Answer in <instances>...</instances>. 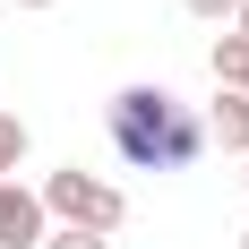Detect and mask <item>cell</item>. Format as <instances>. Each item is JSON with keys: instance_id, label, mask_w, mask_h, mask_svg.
Wrapping results in <instances>:
<instances>
[{"instance_id": "cell-1", "label": "cell", "mask_w": 249, "mask_h": 249, "mask_svg": "<svg viewBox=\"0 0 249 249\" xmlns=\"http://www.w3.org/2000/svg\"><path fill=\"white\" fill-rule=\"evenodd\" d=\"M103 129H112V155L138 163V172H189L206 155V121L172 86H121L103 103Z\"/></svg>"}, {"instance_id": "cell-2", "label": "cell", "mask_w": 249, "mask_h": 249, "mask_svg": "<svg viewBox=\"0 0 249 249\" xmlns=\"http://www.w3.org/2000/svg\"><path fill=\"white\" fill-rule=\"evenodd\" d=\"M35 198H43V215H52L60 232H95V241H112V232L129 224V198H121L103 172H86V163H60Z\"/></svg>"}, {"instance_id": "cell-3", "label": "cell", "mask_w": 249, "mask_h": 249, "mask_svg": "<svg viewBox=\"0 0 249 249\" xmlns=\"http://www.w3.org/2000/svg\"><path fill=\"white\" fill-rule=\"evenodd\" d=\"M52 241V215L26 180H0V249H43Z\"/></svg>"}, {"instance_id": "cell-4", "label": "cell", "mask_w": 249, "mask_h": 249, "mask_svg": "<svg viewBox=\"0 0 249 249\" xmlns=\"http://www.w3.org/2000/svg\"><path fill=\"white\" fill-rule=\"evenodd\" d=\"M206 138L224 155H249V95H215L206 103Z\"/></svg>"}, {"instance_id": "cell-5", "label": "cell", "mask_w": 249, "mask_h": 249, "mask_svg": "<svg viewBox=\"0 0 249 249\" xmlns=\"http://www.w3.org/2000/svg\"><path fill=\"white\" fill-rule=\"evenodd\" d=\"M206 69H215V95H249V43L224 35V43L206 52Z\"/></svg>"}, {"instance_id": "cell-6", "label": "cell", "mask_w": 249, "mask_h": 249, "mask_svg": "<svg viewBox=\"0 0 249 249\" xmlns=\"http://www.w3.org/2000/svg\"><path fill=\"white\" fill-rule=\"evenodd\" d=\"M18 163H26V121H18V112H0V180L18 172Z\"/></svg>"}, {"instance_id": "cell-7", "label": "cell", "mask_w": 249, "mask_h": 249, "mask_svg": "<svg viewBox=\"0 0 249 249\" xmlns=\"http://www.w3.org/2000/svg\"><path fill=\"white\" fill-rule=\"evenodd\" d=\"M180 9H189V18H206V26H232V18H241V0H180Z\"/></svg>"}, {"instance_id": "cell-8", "label": "cell", "mask_w": 249, "mask_h": 249, "mask_svg": "<svg viewBox=\"0 0 249 249\" xmlns=\"http://www.w3.org/2000/svg\"><path fill=\"white\" fill-rule=\"evenodd\" d=\"M43 249H112V241H95V232H52Z\"/></svg>"}, {"instance_id": "cell-9", "label": "cell", "mask_w": 249, "mask_h": 249, "mask_svg": "<svg viewBox=\"0 0 249 249\" xmlns=\"http://www.w3.org/2000/svg\"><path fill=\"white\" fill-rule=\"evenodd\" d=\"M232 35H241V43H249V0H241V18H232Z\"/></svg>"}, {"instance_id": "cell-10", "label": "cell", "mask_w": 249, "mask_h": 249, "mask_svg": "<svg viewBox=\"0 0 249 249\" xmlns=\"http://www.w3.org/2000/svg\"><path fill=\"white\" fill-rule=\"evenodd\" d=\"M18 9H60V0H18Z\"/></svg>"}, {"instance_id": "cell-11", "label": "cell", "mask_w": 249, "mask_h": 249, "mask_svg": "<svg viewBox=\"0 0 249 249\" xmlns=\"http://www.w3.org/2000/svg\"><path fill=\"white\" fill-rule=\"evenodd\" d=\"M241 249H249V232H241Z\"/></svg>"}, {"instance_id": "cell-12", "label": "cell", "mask_w": 249, "mask_h": 249, "mask_svg": "<svg viewBox=\"0 0 249 249\" xmlns=\"http://www.w3.org/2000/svg\"><path fill=\"white\" fill-rule=\"evenodd\" d=\"M241 180H249V172H241Z\"/></svg>"}]
</instances>
